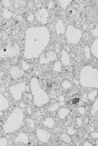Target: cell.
I'll use <instances>...</instances> for the list:
<instances>
[{
  "instance_id": "34",
  "label": "cell",
  "mask_w": 98,
  "mask_h": 146,
  "mask_svg": "<svg viewBox=\"0 0 98 146\" xmlns=\"http://www.w3.org/2000/svg\"><path fill=\"white\" fill-rule=\"evenodd\" d=\"M5 85L2 84L0 85V92H3L5 91Z\"/></svg>"
},
{
  "instance_id": "6",
  "label": "cell",
  "mask_w": 98,
  "mask_h": 146,
  "mask_svg": "<svg viewBox=\"0 0 98 146\" xmlns=\"http://www.w3.org/2000/svg\"><path fill=\"white\" fill-rule=\"evenodd\" d=\"M65 33L67 42L74 44L79 42L82 34L81 30L71 25L68 26Z\"/></svg>"
},
{
  "instance_id": "20",
  "label": "cell",
  "mask_w": 98,
  "mask_h": 146,
  "mask_svg": "<svg viewBox=\"0 0 98 146\" xmlns=\"http://www.w3.org/2000/svg\"><path fill=\"white\" fill-rule=\"evenodd\" d=\"M12 12L9 11L8 9H4L2 13V15L5 19H8L10 18L12 16Z\"/></svg>"
},
{
  "instance_id": "10",
  "label": "cell",
  "mask_w": 98,
  "mask_h": 146,
  "mask_svg": "<svg viewBox=\"0 0 98 146\" xmlns=\"http://www.w3.org/2000/svg\"><path fill=\"white\" fill-rule=\"evenodd\" d=\"M87 18L91 22H98V5L93 4L90 7L88 10Z\"/></svg>"
},
{
  "instance_id": "40",
  "label": "cell",
  "mask_w": 98,
  "mask_h": 146,
  "mask_svg": "<svg viewBox=\"0 0 98 146\" xmlns=\"http://www.w3.org/2000/svg\"><path fill=\"white\" fill-rule=\"evenodd\" d=\"M19 104V106L20 107H21V108H23L25 106V105L23 103V102H21Z\"/></svg>"
},
{
  "instance_id": "2",
  "label": "cell",
  "mask_w": 98,
  "mask_h": 146,
  "mask_svg": "<svg viewBox=\"0 0 98 146\" xmlns=\"http://www.w3.org/2000/svg\"><path fill=\"white\" fill-rule=\"evenodd\" d=\"M79 81L83 87L98 88V70L90 65L84 66L80 72Z\"/></svg>"
},
{
  "instance_id": "24",
  "label": "cell",
  "mask_w": 98,
  "mask_h": 146,
  "mask_svg": "<svg viewBox=\"0 0 98 146\" xmlns=\"http://www.w3.org/2000/svg\"><path fill=\"white\" fill-rule=\"evenodd\" d=\"M54 70L57 72H60L61 70V65L60 62L59 61L56 62L53 67Z\"/></svg>"
},
{
  "instance_id": "35",
  "label": "cell",
  "mask_w": 98,
  "mask_h": 146,
  "mask_svg": "<svg viewBox=\"0 0 98 146\" xmlns=\"http://www.w3.org/2000/svg\"><path fill=\"white\" fill-rule=\"evenodd\" d=\"M93 137L95 138H98V132L92 133L91 134Z\"/></svg>"
},
{
  "instance_id": "32",
  "label": "cell",
  "mask_w": 98,
  "mask_h": 146,
  "mask_svg": "<svg viewBox=\"0 0 98 146\" xmlns=\"http://www.w3.org/2000/svg\"><path fill=\"white\" fill-rule=\"evenodd\" d=\"M58 107L59 106L58 103H56L54 106L48 109L52 111H53L57 109Z\"/></svg>"
},
{
  "instance_id": "3",
  "label": "cell",
  "mask_w": 98,
  "mask_h": 146,
  "mask_svg": "<svg viewBox=\"0 0 98 146\" xmlns=\"http://www.w3.org/2000/svg\"><path fill=\"white\" fill-rule=\"evenodd\" d=\"M30 85L32 94L34 97V102L38 107H40L46 104L49 100L47 94L41 88L38 79L32 78Z\"/></svg>"
},
{
  "instance_id": "19",
  "label": "cell",
  "mask_w": 98,
  "mask_h": 146,
  "mask_svg": "<svg viewBox=\"0 0 98 146\" xmlns=\"http://www.w3.org/2000/svg\"><path fill=\"white\" fill-rule=\"evenodd\" d=\"M42 123L44 125L50 128H51L54 124L53 120L50 117L46 119L44 121L42 122Z\"/></svg>"
},
{
  "instance_id": "29",
  "label": "cell",
  "mask_w": 98,
  "mask_h": 146,
  "mask_svg": "<svg viewBox=\"0 0 98 146\" xmlns=\"http://www.w3.org/2000/svg\"><path fill=\"white\" fill-rule=\"evenodd\" d=\"M34 19V16L32 13L30 12L28 14L27 17V20L28 21L32 22L33 21Z\"/></svg>"
},
{
  "instance_id": "18",
  "label": "cell",
  "mask_w": 98,
  "mask_h": 146,
  "mask_svg": "<svg viewBox=\"0 0 98 146\" xmlns=\"http://www.w3.org/2000/svg\"><path fill=\"white\" fill-rule=\"evenodd\" d=\"M70 110L66 108H61L58 112V115L60 119H64L69 113Z\"/></svg>"
},
{
  "instance_id": "1",
  "label": "cell",
  "mask_w": 98,
  "mask_h": 146,
  "mask_svg": "<svg viewBox=\"0 0 98 146\" xmlns=\"http://www.w3.org/2000/svg\"><path fill=\"white\" fill-rule=\"evenodd\" d=\"M24 54L30 59L38 57L46 47L50 40V34L45 26L30 27L26 32Z\"/></svg>"
},
{
  "instance_id": "12",
  "label": "cell",
  "mask_w": 98,
  "mask_h": 146,
  "mask_svg": "<svg viewBox=\"0 0 98 146\" xmlns=\"http://www.w3.org/2000/svg\"><path fill=\"white\" fill-rule=\"evenodd\" d=\"M9 72L11 76L14 79L19 78L25 74L23 70H20L16 66L11 67L9 70Z\"/></svg>"
},
{
  "instance_id": "37",
  "label": "cell",
  "mask_w": 98,
  "mask_h": 146,
  "mask_svg": "<svg viewBox=\"0 0 98 146\" xmlns=\"http://www.w3.org/2000/svg\"><path fill=\"white\" fill-rule=\"evenodd\" d=\"M79 113L81 114H83L85 112V110L83 108H81L79 109Z\"/></svg>"
},
{
  "instance_id": "23",
  "label": "cell",
  "mask_w": 98,
  "mask_h": 146,
  "mask_svg": "<svg viewBox=\"0 0 98 146\" xmlns=\"http://www.w3.org/2000/svg\"><path fill=\"white\" fill-rule=\"evenodd\" d=\"M60 138L66 143H70L71 142V138L66 133H63L60 136Z\"/></svg>"
},
{
  "instance_id": "25",
  "label": "cell",
  "mask_w": 98,
  "mask_h": 146,
  "mask_svg": "<svg viewBox=\"0 0 98 146\" xmlns=\"http://www.w3.org/2000/svg\"><path fill=\"white\" fill-rule=\"evenodd\" d=\"M97 94V90L92 91L88 94V98L90 100H94Z\"/></svg>"
},
{
  "instance_id": "16",
  "label": "cell",
  "mask_w": 98,
  "mask_h": 146,
  "mask_svg": "<svg viewBox=\"0 0 98 146\" xmlns=\"http://www.w3.org/2000/svg\"><path fill=\"white\" fill-rule=\"evenodd\" d=\"M91 51L92 54L98 59V39L95 40L92 43Z\"/></svg>"
},
{
  "instance_id": "41",
  "label": "cell",
  "mask_w": 98,
  "mask_h": 146,
  "mask_svg": "<svg viewBox=\"0 0 98 146\" xmlns=\"http://www.w3.org/2000/svg\"><path fill=\"white\" fill-rule=\"evenodd\" d=\"M97 145L98 146V140L96 141Z\"/></svg>"
},
{
  "instance_id": "21",
  "label": "cell",
  "mask_w": 98,
  "mask_h": 146,
  "mask_svg": "<svg viewBox=\"0 0 98 146\" xmlns=\"http://www.w3.org/2000/svg\"><path fill=\"white\" fill-rule=\"evenodd\" d=\"M57 1L62 8L65 9L72 0H57Z\"/></svg>"
},
{
  "instance_id": "9",
  "label": "cell",
  "mask_w": 98,
  "mask_h": 146,
  "mask_svg": "<svg viewBox=\"0 0 98 146\" xmlns=\"http://www.w3.org/2000/svg\"><path fill=\"white\" fill-rule=\"evenodd\" d=\"M56 54L50 50L40 54L39 57V63L40 64L47 63L55 60L57 58Z\"/></svg>"
},
{
  "instance_id": "33",
  "label": "cell",
  "mask_w": 98,
  "mask_h": 146,
  "mask_svg": "<svg viewBox=\"0 0 98 146\" xmlns=\"http://www.w3.org/2000/svg\"><path fill=\"white\" fill-rule=\"evenodd\" d=\"M79 100L80 99L79 98H75L72 100V103L73 104H75L79 102Z\"/></svg>"
},
{
  "instance_id": "15",
  "label": "cell",
  "mask_w": 98,
  "mask_h": 146,
  "mask_svg": "<svg viewBox=\"0 0 98 146\" xmlns=\"http://www.w3.org/2000/svg\"><path fill=\"white\" fill-rule=\"evenodd\" d=\"M9 106L8 101L5 98L0 92V111L5 110Z\"/></svg>"
},
{
  "instance_id": "36",
  "label": "cell",
  "mask_w": 98,
  "mask_h": 146,
  "mask_svg": "<svg viewBox=\"0 0 98 146\" xmlns=\"http://www.w3.org/2000/svg\"><path fill=\"white\" fill-rule=\"evenodd\" d=\"M67 132L70 134H73L75 133V131L74 129L72 131H71V128H70L68 130Z\"/></svg>"
},
{
  "instance_id": "39",
  "label": "cell",
  "mask_w": 98,
  "mask_h": 146,
  "mask_svg": "<svg viewBox=\"0 0 98 146\" xmlns=\"http://www.w3.org/2000/svg\"><path fill=\"white\" fill-rule=\"evenodd\" d=\"M53 6V3L52 2H50L48 4V7L50 8H51Z\"/></svg>"
},
{
  "instance_id": "38",
  "label": "cell",
  "mask_w": 98,
  "mask_h": 146,
  "mask_svg": "<svg viewBox=\"0 0 98 146\" xmlns=\"http://www.w3.org/2000/svg\"><path fill=\"white\" fill-rule=\"evenodd\" d=\"M83 146H91L93 145L88 141H86L83 144Z\"/></svg>"
},
{
  "instance_id": "11",
  "label": "cell",
  "mask_w": 98,
  "mask_h": 146,
  "mask_svg": "<svg viewBox=\"0 0 98 146\" xmlns=\"http://www.w3.org/2000/svg\"><path fill=\"white\" fill-rule=\"evenodd\" d=\"M37 134L38 139L44 143L47 142L51 137V134L49 132L44 129H38Z\"/></svg>"
},
{
  "instance_id": "28",
  "label": "cell",
  "mask_w": 98,
  "mask_h": 146,
  "mask_svg": "<svg viewBox=\"0 0 98 146\" xmlns=\"http://www.w3.org/2000/svg\"><path fill=\"white\" fill-rule=\"evenodd\" d=\"M21 65L23 70L26 71L30 68V66L24 60H22Z\"/></svg>"
},
{
  "instance_id": "8",
  "label": "cell",
  "mask_w": 98,
  "mask_h": 146,
  "mask_svg": "<svg viewBox=\"0 0 98 146\" xmlns=\"http://www.w3.org/2000/svg\"><path fill=\"white\" fill-rule=\"evenodd\" d=\"M35 16L37 20L44 24L47 23L49 17L47 11L44 7L38 9L35 13Z\"/></svg>"
},
{
  "instance_id": "27",
  "label": "cell",
  "mask_w": 98,
  "mask_h": 146,
  "mask_svg": "<svg viewBox=\"0 0 98 146\" xmlns=\"http://www.w3.org/2000/svg\"><path fill=\"white\" fill-rule=\"evenodd\" d=\"M62 85V86L65 88H67L72 86L71 84L67 80L63 82Z\"/></svg>"
},
{
  "instance_id": "26",
  "label": "cell",
  "mask_w": 98,
  "mask_h": 146,
  "mask_svg": "<svg viewBox=\"0 0 98 146\" xmlns=\"http://www.w3.org/2000/svg\"><path fill=\"white\" fill-rule=\"evenodd\" d=\"M84 50L85 53V56L86 57L88 58L89 59L90 58V51L89 48L88 46H86Z\"/></svg>"
},
{
  "instance_id": "42",
  "label": "cell",
  "mask_w": 98,
  "mask_h": 146,
  "mask_svg": "<svg viewBox=\"0 0 98 146\" xmlns=\"http://www.w3.org/2000/svg\"><path fill=\"white\" fill-rule=\"evenodd\" d=\"M36 0V1H38V0Z\"/></svg>"
},
{
  "instance_id": "4",
  "label": "cell",
  "mask_w": 98,
  "mask_h": 146,
  "mask_svg": "<svg viewBox=\"0 0 98 146\" xmlns=\"http://www.w3.org/2000/svg\"><path fill=\"white\" fill-rule=\"evenodd\" d=\"M19 109V108L17 113ZM17 110V108L14 109L3 125V128L9 126V129L7 133H10L16 130L21 125L23 118V112L22 110L20 109L16 116L17 113V114H16Z\"/></svg>"
},
{
  "instance_id": "31",
  "label": "cell",
  "mask_w": 98,
  "mask_h": 146,
  "mask_svg": "<svg viewBox=\"0 0 98 146\" xmlns=\"http://www.w3.org/2000/svg\"><path fill=\"white\" fill-rule=\"evenodd\" d=\"M91 33L94 37H98V27L96 28L91 31Z\"/></svg>"
},
{
  "instance_id": "30",
  "label": "cell",
  "mask_w": 98,
  "mask_h": 146,
  "mask_svg": "<svg viewBox=\"0 0 98 146\" xmlns=\"http://www.w3.org/2000/svg\"><path fill=\"white\" fill-rule=\"evenodd\" d=\"M7 139L4 138H1L0 139V146H5L6 145Z\"/></svg>"
},
{
  "instance_id": "5",
  "label": "cell",
  "mask_w": 98,
  "mask_h": 146,
  "mask_svg": "<svg viewBox=\"0 0 98 146\" xmlns=\"http://www.w3.org/2000/svg\"><path fill=\"white\" fill-rule=\"evenodd\" d=\"M20 48L16 41L13 39L10 38L8 41L5 48L0 50V57L4 58L6 56L11 58L18 54L19 52Z\"/></svg>"
},
{
  "instance_id": "17",
  "label": "cell",
  "mask_w": 98,
  "mask_h": 146,
  "mask_svg": "<svg viewBox=\"0 0 98 146\" xmlns=\"http://www.w3.org/2000/svg\"><path fill=\"white\" fill-rule=\"evenodd\" d=\"M28 140V136L25 134L21 133H19L18 137L15 139V142L16 143L18 142H23L27 144Z\"/></svg>"
},
{
  "instance_id": "7",
  "label": "cell",
  "mask_w": 98,
  "mask_h": 146,
  "mask_svg": "<svg viewBox=\"0 0 98 146\" xmlns=\"http://www.w3.org/2000/svg\"><path fill=\"white\" fill-rule=\"evenodd\" d=\"M26 86L24 83H21L10 87L9 90L12 96L15 100H20L22 93L25 90Z\"/></svg>"
},
{
  "instance_id": "14",
  "label": "cell",
  "mask_w": 98,
  "mask_h": 146,
  "mask_svg": "<svg viewBox=\"0 0 98 146\" xmlns=\"http://www.w3.org/2000/svg\"><path fill=\"white\" fill-rule=\"evenodd\" d=\"M61 60L63 64L69 65L70 63V59L68 53L64 49L62 51Z\"/></svg>"
},
{
  "instance_id": "13",
  "label": "cell",
  "mask_w": 98,
  "mask_h": 146,
  "mask_svg": "<svg viewBox=\"0 0 98 146\" xmlns=\"http://www.w3.org/2000/svg\"><path fill=\"white\" fill-rule=\"evenodd\" d=\"M54 27L56 29V32L57 35H59L61 34H64L65 33V28L61 19H59L57 20Z\"/></svg>"
},
{
  "instance_id": "22",
  "label": "cell",
  "mask_w": 98,
  "mask_h": 146,
  "mask_svg": "<svg viewBox=\"0 0 98 146\" xmlns=\"http://www.w3.org/2000/svg\"><path fill=\"white\" fill-rule=\"evenodd\" d=\"M98 111V97L93 104L92 108L91 110V113L92 115H93Z\"/></svg>"
}]
</instances>
